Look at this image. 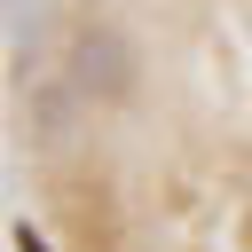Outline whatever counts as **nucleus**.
I'll return each mask as SVG.
<instances>
[{
    "label": "nucleus",
    "mask_w": 252,
    "mask_h": 252,
    "mask_svg": "<svg viewBox=\"0 0 252 252\" xmlns=\"http://www.w3.org/2000/svg\"><path fill=\"white\" fill-rule=\"evenodd\" d=\"M63 71H71V87H79L87 102H126V94L142 87V55H134V39H126L118 24H79Z\"/></svg>",
    "instance_id": "obj_1"
},
{
    "label": "nucleus",
    "mask_w": 252,
    "mask_h": 252,
    "mask_svg": "<svg viewBox=\"0 0 252 252\" xmlns=\"http://www.w3.org/2000/svg\"><path fill=\"white\" fill-rule=\"evenodd\" d=\"M16 252H47V236H39L32 220H16Z\"/></svg>",
    "instance_id": "obj_2"
}]
</instances>
